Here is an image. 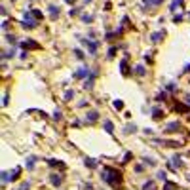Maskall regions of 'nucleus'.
<instances>
[{
    "label": "nucleus",
    "mask_w": 190,
    "mask_h": 190,
    "mask_svg": "<svg viewBox=\"0 0 190 190\" xmlns=\"http://www.w3.org/2000/svg\"><path fill=\"white\" fill-rule=\"evenodd\" d=\"M88 74H89V70L86 69V67H82L78 72H76V78H84V76H88Z\"/></svg>",
    "instance_id": "f257e3e1"
},
{
    "label": "nucleus",
    "mask_w": 190,
    "mask_h": 190,
    "mask_svg": "<svg viewBox=\"0 0 190 190\" xmlns=\"http://www.w3.org/2000/svg\"><path fill=\"white\" fill-rule=\"evenodd\" d=\"M177 127H179V124H177V122H173V124H167L166 129L167 131H177Z\"/></svg>",
    "instance_id": "f03ea898"
},
{
    "label": "nucleus",
    "mask_w": 190,
    "mask_h": 190,
    "mask_svg": "<svg viewBox=\"0 0 190 190\" xmlns=\"http://www.w3.org/2000/svg\"><path fill=\"white\" fill-rule=\"evenodd\" d=\"M88 120H91V122H95V120H97V112H95V110L88 112Z\"/></svg>",
    "instance_id": "7ed1b4c3"
},
{
    "label": "nucleus",
    "mask_w": 190,
    "mask_h": 190,
    "mask_svg": "<svg viewBox=\"0 0 190 190\" xmlns=\"http://www.w3.org/2000/svg\"><path fill=\"white\" fill-rule=\"evenodd\" d=\"M86 166H88V167H95L97 163H95V160H91V158H86Z\"/></svg>",
    "instance_id": "20e7f679"
},
{
    "label": "nucleus",
    "mask_w": 190,
    "mask_h": 190,
    "mask_svg": "<svg viewBox=\"0 0 190 190\" xmlns=\"http://www.w3.org/2000/svg\"><path fill=\"white\" fill-rule=\"evenodd\" d=\"M162 40V33H156V34H152V42H160Z\"/></svg>",
    "instance_id": "39448f33"
},
{
    "label": "nucleus",
    "mask_w": 190,
    "mask_h": 190,
    "mask_svg": "<svg viewBox=\"0 0 190 190\" xmlns=\"http://www.w3.org/2000/svg\"><path fill=\"white\" fill-rule=\"evenodd\" d=\"M173 166H175V167H181V156H175V158H173Z\"/></svg>",
    "instance_id": "423d86ee"
},
{
    "label": "nucleus",
    "mask_w": 190,
    "mask_h": 190,
    "mask_svg": "<svg viewBox=\"0 0 190 190\" xmlns=\"http://www.w3.org/2000/svg\"><path fill=\"white\" fill-rule=\"evenodd\" d=\"M105 129L109 131V133H112L114 129H112V122H105Z\"/></svg>",
    "instance_id": "0eeeda50"
},
{
    "label": "nucleus",
    "mask_w": 190,
    "mask_h": 190,
    "mask_svg": "<svg viewBox=\"0 0 190 190\" xmlns=\"http://www.w3.org/2000/svg\"><path fill=\"white\" fill-rule=\"evenodd\" d=\"M50 13L53 15V17H57V13H59V12H57V8H55V6H50Z\"/></svg>",
    "instance_id": "6e6552de"
},
{
    "label": "nucleus",
    "mask_w": 190,
    "mask_h": 190,
    "mask_svg": "<svg viewBox=\"0 0 190 190\" xmlns=\"http://www.w3.org/2000/svg\"><path fill=\"white\" fill-rule=\"evenodd\" d=\"M34 160H36V158H34V156H30L29 160H27V167H33V166H34Z\"/></svg>",
    "instance_id": "1a4fd4ad"
},
{
    "label": "nucleus",
    "mask_w": 190,
    "mask_h": 190,
    "mask_svg": "<svg viewBox=\"0 0 190 190\" xmlns=\"http://www.w3.org/2000/svg\"><path fill=\"white\" fill-rule=\"evenodd\" d=\"M152 116H154V118H160V116H162V110H160V109H154V110H152Z\"/></svg>",
    "instance_id": "9d476101"
},
{
    "label": "nucleus",
    "mask_w": 190,
    "mask_h": 190,
    "mask_svg": "<svg viewBox=\"0 0 190 190\" xmlns=\"http://www.w3.org/2000/svg\"><path fill=\"white\" fill-rule=\"evenodd\" d=\"M145 190H154V183H152V181H148V183L145 184Z\"/></svg>",
    "instance_id": "9b49d317"
},
{
    "label": "nucleus",
    "mask_w": 190,
    "mask_h": 190,
    "mask_svg": "<svg viewBox=\"0 0 190 190\" xmlns=\"http://www.w3.org/2000/svg\"><path fill=\"white\" fill-rule=\"evenodd\" d=\"M135 72H139V74H145V67H135Z\"/></svg>",
    "instance_id": "f8f14e48"
},
{
    "label": "nucleus",
    "mask_w": 190,
    "mask_h": 190,
    "mask_svg": "<svg viewBox=\"0 0 190 190\" xmlns=\"http://www.w3.org/2000/svg\"><path fill=\"white\" fill-rule=\"evenodd\" d=\"M135 129H137L135 126H127V127H126V133H133V131H135Z\"/></svg>",
    "instance_id": "ddd939ff"
},
{
    "label": "nucleus",
    "mask_w": 190,
    "mask_h": 190,
    "mask_svg": "<svg viewBox=\"0 0 190 190\" xmlns=\"http://www.w3.org/2000/svg\"><path fill=\"white\" fill-rule=\"evenodd\" d=\"M72 95H74L72 91H67V93H65V99H67V101H70V99H72Z\"/></svg>",
    "instance_id": "4468645a"
},
{
    "label": "nucleus",
    "mask_w": 190,
    "mask_h": 190,
    "mask_svg": "<svg viewBox=\"0 0 190 190\" xmlns=\"http://www.w3.org/2000/svg\"><path fill=\"white\" fill-rule=\"evenodd\" d=\"M158 179H162V181H166V173H163V171H160V173H158Z\"/></svg>",
    "instance_id": "2eb2a0df"
},
{
    "label": "nucleus",
    "mask_w": 190,
    "mask_h": 190,
    "mask_svg": "<svg viewBox=\"0 0 190 190\" xmlns=\"http://www.w3.org/2000/svg\"><path fill=\"white\" fill-rule=\"evenodd\" d=\"M51 183H53V184H59V177H51Z\"/></svg>",
    "instance_id": "dca6fc26"
},
{
    "label": "nucleus",
    "mask_w": 190,
    "mask_h": 190,
    "mask_svg": "<svg viewBox=\"0 0 190 190\" xmlns=\"http://www.w3.org/2000/svg\"><path fill=\"white\" fill-rule=\"evenodd\" d=\"M67 2H72V0H67Z\"/></svg>",
    "instance_id": "f3484780"
}]
</instances>
